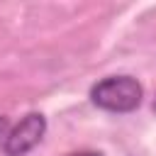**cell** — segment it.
<instances>
[{"label": "cell", "mask_w": 156, "mask_h": 156, "mask_svg": "<svg viewBox=\"0 0 156 156\" xmlns=\"http://www.w3.org/2000/svg\"><path fill=\"white\" fill-rule=\"evenodd\" d=\"M144 98V88L134 76H107L102 80H98L90 88V100L93 105H98L105 112H115V115H127L134 112L141 105Z\"/></svg>", "instance_id": "obj_1"}, {"label": "cell", "mask_w": 156, "mask_h": 156, "mask_svg": "<svg viewBox=\"0 0 156 156\" xmlns=\"http://www.w3.org/2000/svg\"><path fill=\"white\" fill-rule=\"evenodd\" d=\"M44 134H46V117L41 112H29L7 132L2 151L5 156H24L44 139Z\"/></svg>", "instance_id": "obj_2"}, {"label": "cell", "mask_w": 156, "mask_h": 156, "mask_svg": "<svg viewBox=\"0 0 156 156\" xmlns=\"http://www.w3.org/2000/svg\"><path fill=\"white\" fill-rule=\"evenodd\" d=\"M7 132H10V122L5 115H0V136H7Z\"/></svg>", "instance_id": "obj_3"}, {"label": "cell", "mask_w": 156, "mask_h": 156, "mask_svg": "<svg viewBox=\"0 0 156 156\" xmlns=\"http://www.w3.org/2000/svg\"><path fill=\"white\" fill-rule=\"evenodd\" d=\"M71 156H102L100 151H76V154H71Z\"/></svg>", "instance_id": "obj_4"}, {"label": "cell", "mask_w": 156, "mask_h": 156, "mask_svg": "<svg viewBox=\"0 0 156 156\" xmlns=\"http://www.w3.org/2000/svg\"><path fill=\"white\" fill-rule=\"evenodd\" d=\"M154 110H156V102H154Z\"/></svg>", "instance_id": "obj_5"}]
</instances>
